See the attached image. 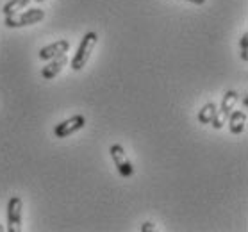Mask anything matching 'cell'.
<instances>
[{
	"label": "cell",
	"mask_w": 248,
	"mask_h": 232,
	"mask_svg": "<svg viewBox=\"0 0 248 232\" xmlns=\"http://www.w3.org/2000/svg\"><path fill=\"white\" fill-rule=\"evenodd\" d=\"M96 43H98V34H96V32H86V34L82 36L80 45H79V48H77V54L72 57V70L79 72V70L84 68L86 64H88V61H90L91 52H93V48L96 46Z\"/></svg>",
	"instance_id": "1"
},
{
	"label": "cell",
	"mask_w": 248,
	"mask_h": 232,
	"mask_svg": "<svg viewBox=\"0 0 248 232\" xmlns=\"http://www.w3.org/2000/svg\"><path fill=\"white\" fill-rule=\"evenodd\" d=\"M43 18H45V11L36 7V9H29V11L9 15V16H6L4 23H6L7 27L16 29V27H27V25H34V23L41 22Z\"/></svg>",
	"instance_id": "2"
},
{
	"label": "cell",
	"mask_w": 248,
	"mask_h": 232,
	"mask_svg": "<svg viewBox=\"0 0 248 232\" xmlns=\"http://www.w3.org/2000/svg\"><path fill=\"white\" fill-rule=\"evenodd\" d=\"M237 100H239V95H237L236 91H227L225 95H223V102H221V108L216 109L215 118H213V122H211L215 129H221L223 125H227L229 114H231V111L234 109V106L237 104Z\"/></svg>",
	"instance_id": "3"
},
{
	"label": "cell",
	"mask_w": 248,
	"mask_h": 232,
	"mask_svg": "<svg viewBox=\"0 0 248 232\" xmlns=\"http://www.w3.org/2000/svg\"><path fill=\"white\" fill-rule=\"evenodd\" d=\"M22 198L11 197L7 202V231L9 232H22Z\"/></svg>",
	"instance_id": "4"
},
{
	"label": "cell",
	"mask_w": 248,
	"mask_h": 232,
	"mask_svg": "<svg viewBox=\"0 0 248 232\" xmlns=\"http://www.w3.org/2000/svg\"><path fill=\"white\" fill-rule=\"evenodd\" d=\"M84 125H86L84 116H82V114H75L72 118L64 120L61 124H57L56 127H54V134H56V138L62 139V138H68V136H72V134H75V132L82 129Z\"/></svg>",
	"instance_id": "5"
},
{
	"label": "cell",
	"mask_w": 248,
	"mask_h": 232,
	"mask_svg": "<svg viewBox=\"0 0 248 232\" xmlns=\"http://www.w3.org/2000/svg\"><path fill=\"white\" fill-rule=\"evenodd\" d=\"M109 154H111V157H113V161H114V166L118 168L120 175L130 177L134 173V166H132V163L129 161V157H127V154H125L122 145H118V143L113 145V147L109 148Z\"/></svg>",
	"instance_id": "6"
},
{
	"label": "cell",
	"mask_w": 248,
	"mask_h": 232,
	"mask_svg": "<svg viewBox=\"0 0 248 232\" xmlns=\"http://www.w3.org/2000/svg\"><path fill=\"white\" fill-rule=\"evenodd\" d=\"M68 48H70V43L66 40H57L54 43H50V45L43 46L40 50V54H38V57H40L41 61H50L54 57L66 54Z\"/></svg>",
	"instance_id": "7"
},
{
	"label": "cell",
	"mask_w": 248,
	"mask_h": 232,
	"mask_svg": "<svg viewBox=\"0 0 248 232\" xmlns=\"http://www.w3.org/2000/svg\"><path fill=\"white\" fill-rule=\"evenodd\" d=\"M66 64H68L66 54L54 57V61L48 62L46 66H43V70H41V77H43V79H46V80L54 79V77H57V75L61 74V70L64 68Z\"/></svg>",
	"instance_id": "8"
},
{
	"label": "cell",
	"mask_w": 248,
	"mask_h": 232,
	"mask_svg": "<svg viewBox=\"0 0 248 232\" xmlns=\"http://www.w3.org/2000/svg\"><path fill=\"white\" fill-rule=\"evenodd\" d=\"M229 129H231L232 134H241L245 130V125H247V113L245 111H231V116H229Z\"/></svg>",
	"instance_id": "9"
},
{
	"label": "cell",
	"mask_w": 248,
	"mask_h": 232,
	"mask_svg": "<svg viewBox=\"0 0 248 232\" xmlns=\"http://www.w3.org/2000/svg\"><path fill=\"white\" fill-rule=\"evenodd\" d=\"M216 104L215 102H209L205 104L202 109H200V113H198V122L202 125H209L211 122H213V118H215V113H216Z\"/></svg>",
	"instance_id": "10"
},
{
	"label": "cell",
	"mask_w": 248,
	"mask_h": 232,
	"mask_svg": "<svg viewBox=\"0 0 248 232\" xmlns=\"http://www.w3.org/2000/svg\"><path fill=\"white\" fill-rule=\"evenodd\" d=\"M29 2H31V0H9L6 6H4L2 13H4L6 16L15 15V13H20L22 9H25V7L29 6Z\"/></svg>",
	"instance_id": "11"
},
{
	"label": "cell",
	"mask_w": 248,
	"mask_h": 232,
	"mask_svg": "<svg viewBox=\"0 0 248 232\" xmlns=\"http://www.w3.org/2000/svg\"><path fill=\"white\" fill-rule=\"evenodd\" d=\"M239 46H241V59L243 61H248V32H245V34L241 36Z\"/></svg>",
	"instance_id": "12"
},
{
	"label": "cell",
	"mask_w": 248,
	"mask_h": 232,
	"mask_svg": "<svg viewBox=\"0 0 248 232\" xmlns=\"http://www.w3.org/2000/svg\"><path fill=\"white\" fill-rule=\"evenodd\" d=\"M154 231H155V225L150 223V221H147V223L141 225V232H154Z\"/></svg>",
	"instance_id": "13"
},
{
	"label": "cell",
	"mask_w": 248,
	"mask_h": 232,
	"mask_svg": "<svg viewBox=\"0 0 248 232\" xmlns=\"http://www.w3.org/2000/svg\"><path fill=\"white\" fill-rule=\"evenodd\" d=\"M187 2H191V4H197V6H202L205 0H187Z\"/></svg>",
	"instance_id": "14"
},
{
	"label": "cell",
	"mask_w": 248,
	"mask_h": 232,
	"mask_svg": "<svg viewBox=\"0 0 248 232\" xmlns=\"http://www.w3.org/2000/svg\"><path fill=\"white\" fill-rule=\"evenodd\" d=\"M2 231H4V225H2V223H0V232H2Z\"/></svg>",
	"instance_id": "15"
},
{
	"label": "cell",
	"mask_w": 248,
	"mask_h": 232,
	"mask_svg": "<svg viewBox=\"0 0 248 232\" xmlns=\"http://www.w3.org/2000/svg\"><path fill=\"white\" fill-rule=\"evenodd\" d=\"M36 2H43V0H36Z\"/></svg>",
	"instance_id": "16"
}]
</instances>
